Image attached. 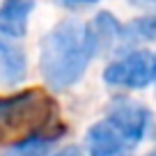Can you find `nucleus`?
Here are the masks:
<instances>
[{"label":"nucleus","mask_w":156,"mask_h":156,"mask_svg":"<svg viewBox=\"0 0 156 156\" xmlns=\"http://www.w3.org/2000/svg\"><path fill=\"white\" fill-rule=\"evenodd\" d=\"M94 53L97 51L87 25L78 21H62L41 39V76L53 90H67L85 73Z\"/></svg>","instance_id":"f257e3e1"},{"label":"nucleus","mask_w":156,"mask_h":156,"mask_svg":"<svg viewBox=\"0 0 156 156\" xmlns=\"http://www.w3.org/2000/svg\"><path fill=\"white\" fill-rule=\"evenodd\" d=\"M55 119V101L44 90H25L0 99V145L41 136Z\"/></svg>","instance_id":"f03ea898"},{"label":"nucleus","mask_w":156,"mask_h":156,"mask_svg":"<svg viewBox=\"0 0 156 156\" xmlns=\"http://www.w3.org/2000/svg\"><path fill=\"white\" fill-rule=\"evenodd\" d=\"M103 80L115 87L140 90L156 80V55L149 51H133L103 69Z\"/></svg>","instance_id":"7ed1b4c3"},{"label":"nucleus","mask_w":156,"mask_h":156,"mask_svg":"<svg viewBox=\"0 0 156 156\" xmlns=\"http://www.w3.org/2000/svg\"><path fill=\"white\" fill-rule=\"evenodd\" d=\"M108 122L126 138L129 145H136L147 133L149 110L133 99H115L108 106Z\"/></svg>","instance_id":"20e7f679"},{"label":"nucleus","mask_w":156,"mask_h":156,"mask_svg":"<svg viewBox=\"0 0 156 156\" xmlns=\"http://www.w3.org/2000/svg\"><path fill=\"white\" fill-rule=\"evenodd\" d=\"M90 156H124L126 138L110 122H99L87 131Z\"/></svg>","instance_id":"39448f33"},{"label":"nucleus","mask_w":156,"mask_h":156,"mask_svg":"<svg viewBox=\"0 0 156 156\" xmlns=\"http://www.w3.org/2000/svg\"><path fill=\"white\" fill-rule=\"evenodd\" d=\"M32 9L34 0H5L0 5V34L23 37L28 30V19Z\"/></svg>","instance_id":"423d86ee"},{"label":"nucleus","mask_w":156,"mask_h":156,"mask_svg":"<svg viewBox=\"0 0 156 156\" xmlns=\"http://www.w3.org/2000/svg\"><path fill=\"white\" fill-rule=\"evenodd\" d=\"M90 30V37H92V44H94V51H108L115 39H119L124 34V28L117 23V19L108 12H101L97 19L92 21V25H87Z\"/></svg>","instance_id":"0eeeda50"},{"label":"nucleus","mask_w":156,"mask_h":156,"mask_svg":"<svg viewBox=\"0 0 156 156\" xmlns=\"http://www.w3.org/2000/svg\"><path fill=\"white\" fill-rule=\"evenodd\" d=\"M23 76H25V55L0 37V80L2 83H19Z\"/></svg>","instance_id":"6e6552de"},{"label":"nucleus","mask_w":156,"mask_h":156,"mask_svg":"<svg viewBox=\"0 0 156 156\" xmlns=\"http://www.w3.org/2000/svg\"><path fill=\"white\" fill-rule=\"evenodd\" d=\"M51 138L48 136H32L28 140H21L2 156H48Z\"/></svg>","instance_id":"1a4fd4ad"},{"label":"nucleus","mask_w":156,"mask_h":156,"mask_svg":"<svg viewBox=\"0 0 156 156\" xmlns=\"http://www.w3.org/2000/svg\"><path fill=\"white\" fill-rule=\"evenodd\" d=\"M122 37L126 39H145V41H149V39L156 37V16H142V19H136L131 21V23L124 28V34Z\"/></svg>","instance_id":"9d476101"},{"label":"nucleus","mask_w":156,"mask_h":156,"mask_svg":"<svg viewBox=\"0 0 156 156\" xmlns=\"http://www.w3.org/2000/svg\"><path fill=\"white\" fill-rule=\"evenodd\" d=\"M64 7H85V5H97L99 0H60Z\"/></svg>","instance_id":"9b49d317"},{"label":"nucleus","mask_w":156,"mask_h":156,"mask_svg":"<svg viewBox=\"0 0 156 156\" xmlns=\"http://www.w3.org/2000/svg\"><path fill=\"white\" fill-rule=\"evenodd\" d=\"M136 7H156V0H129Z\"/></svg>","instance_id":"f8f14e48"},{"label":"nucleus","mask_w":156,"mask_h":156,"mask_svg":"<svg viewBox=\"0 0 156 156\" xmlns=\"http://www.w3.org/2000/svg\"><path fill=\"white\" fill-rule=\"evenodd\" d=\"M58 156H80V151H78L76 147H67V149H62Z\"/></svg>","instance_id":"ddd939ff"},{"label":"nucleus","mask_w":156,"mask_h":156,"mask_svg":"<svg viewBox=\"0 0 156 156\" xmlns=\"http://www.w3.org/2000/svg\"><path fill=\"white\" fill-rule=\"evenodd\" d=\"M147 156H156V149H151V151H149V154H147Z\"/></svg>","instance_id":"4468645a"}]
</instances>
